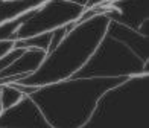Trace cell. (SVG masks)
I'll return each instance as SVG.
<instances>
[{"label":"cell","mask_w":149,"mask_h":128,"mask_svg":"<svg viewBox=\"0 0 149 128\" xmlns=\"http://www.w3.org/2000/svg\"><path fill=\"white\" fill-rule=\"evenodd\" d=\"M26 96L14 84H2L0 85V114L14 108Z\"/></svg>","instance_id":"cell-1"},{"label":"cell","mask_w":149,"mask_h":128,"mask_svg":"<svg viewBox=\"0 0 149 128\" xmlns=\"http://www.w3.org/2000/svg\"><path fill=\"white\" fill-rule=\"evenodd\" d=\"M61 2H73V0H61Z\"/></svg>","instance_id":"cell-2"}]
</instances>
